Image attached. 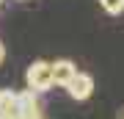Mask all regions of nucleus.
I'll return each mask as SVG.
<instances>
[{
    "instance_id": "1",
    "label": "nucleus",
    "mask_w": 124,
    "mask_h": 119,
    "mask_svg": "<svg viewBox=\"0 0 124 119\" xmlns=\"http://www.w3.org/2000/svg\"><path fill=\"white\" fill-rule=\"evenodd\" d=\"M25 83L31 92L41 94L53 89V72H50V61H33L25 72Z\"/></svg>"
},
{
    "instance_id": "2",
    "label": "nucleus",
    "mask_w": 124,
    "mask_h": 119,
    "mask_svg": "<svg viewBox=\"0 0 124 119\" xmlns=\"http://www.w3.org/2000/svg\"><path fill=\"white\" fill-rule=\"evenodd\" d=\"M17 119H44V105L39 102L36 92H17Z\"/></svg>"
},
{
    "instance_id": "3",
    "label": "nucleus",
    "mask_w": 124,
    "mask_h": 119,
    "mask_svg": "<svg viewBox=\"0 0 124 119\" xmlns=\"http://www.w3.org/2000/svg\"><path fill=\"white\" fill-rule=\"evenodd\" d=\"M63 89L69 92L72 100H88L91 94H94V78L88 75V72H77Z\"/></svg>"
},
{
    "instance_id": "4",
    "label": "nucleus",
    "mask_w": 124,
    "mask_h": 119,
    "mask_svg": "<svg viewBox=\"0 0 124 119\" xmlns=\"http://www.w3.org/2000/svg\"><path fill=\"white\" fill-rule=\"evenodd\" d=\"M50 72H53V86H66L72 78L77 75V66L69 61V58H58V61L50 64Z\"/></svg>"
},
{
    "instance_id": "5",
    "label": "nucleus",
    "mask_w": 124,
    "mask_h": 119,
    "mask_svg": "<svg viewBox=\"0 0 124 119\" xmlns=\"http://www.w3.org/2000/svg\"><path fill=\"white\" fill-rule=\"evenodd\" d=\"M0 119H17V92L0 89Z\"/></svg>"
},
{
    "instance_id": "6",
    "label": "nucleus",
    "mask_w": 124,
    "mask_h": 119,
    "mask_svg": "<svg viewBox=\"0 0 124 119\" xmlns=\"http://www.w3.org/2000/svg\"><path fill=\"white\" fill-rule=\"evenodd\" d=\"M99 6L108 14H121L124 11V0H99Z\"/></svg>"
},
{
    "instance_id": "7",
    "label": "nucleus",
    "mask_w": 124,
    "mask_h": 119,
    "mask_svg": "<svg viewBox=\"0 0 124 119\" xmlns=\"http://www.w3.org/2000/svg\"><path fill=\"white\" fill-rule=\"evenodd\" d=\"M3 58H6V47H3V42H0V64H3Z\"/></svg>"
},
{
    "instance_id": "8",
    "label": "nucleus",
    "mask_w": 124,
    "mask_h": 119,
    "mask_svg": "<svg viewBox=\"0 0 124 119\" xmlns=\"http://www.w3.org/2000/svg\"><path fill=\"white\" fill-rule=\"evenodd\" d=\"M116 119H124V108H121V111H119V116H116Z\"/></svg>"
},
{
    "instance_id": "9",
    "label": "nucleus",
    "mask_w": 124,
    "mask_h": 119,
    "mask_svg": "<svg viewBox=\"0 0 124 119\" xmlns=\"http://www.w3.org/2000/svg\"><path fill=\"white\" fill-rule=\"evenodd\" d=\"M0 3H3V0H0Z\"/></svg>"
}]
</instances>
